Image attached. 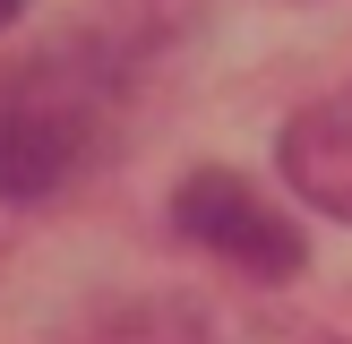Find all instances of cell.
<instances>
[{"label":"cell","instance_id":"obj_1","mask_svg":"<svg viewBox=\"0 0 352 344\" xmlns=\"http://www.w3.org/2000/svg\"><path fill=\"white\" fill-rule=\"evenodd\" d=\"M103 95L86 86L78 61H34L0 78V198H52L60 181H78V164L95 155Z\"/></svg>","mask_w":352,"mask_h":344},{"label":"cell","instance_id":"obj_2","mask_svg":"<svg viewBox=\"0 0 352 344\" xmlns=\"http://www.w3.org/2000/svg\"><path fill=\"white\" fill-rule=\"evenodd\" d=\"M172 233L215 250V258H232V267H250V275H275V284L301 275V258H309L301 224L284 206H267L241 172H189L172 189Z\"/></svg>","mask_w":352,"mask_h":344},{"label":"cell","instance_id":"obj_3","mask_svg":"<svg viewBox=\"0 0 352 344\" xmlns=\"http://www.w3.org/2000/svg\"><path fill=\"white\" fill-rule=\"evenodd\" d=\"M284 181L301 189L318 215L352 224V86L318 95L309 112H292V129H284Z\"/></svg>","mask_w":352,"mask_h":344},{"label":"cell","instance_id":"obj_4","mask_svg":"<svg viewBox=\"0 0 352 344\" xmlns=\"http://www.w3.org/2000/svg\"><path fill=\"white\" fill-rule=\"evenodd\" d=\"M17 9H26V0H0V26H9V17H17Z\"/></svg>","mask_w":352,"mask_h":344}]
</instances>
